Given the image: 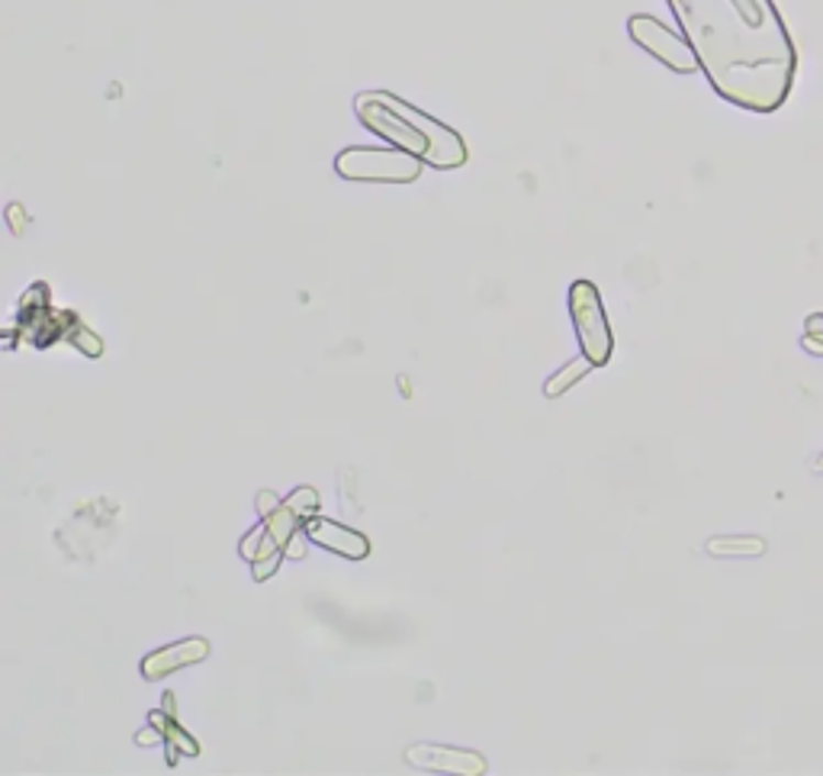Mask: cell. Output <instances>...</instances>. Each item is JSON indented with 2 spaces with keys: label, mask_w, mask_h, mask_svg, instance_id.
Instances as JSON below:
<instances>
[{
  "label": "cell",
  "mask_w": 823,
  "mask_h": 776,
  "mask_svg": "<svg viewBox=\"0 0 823 776\" xmlns=\"http://www.w3.org/2000/svg\"><path fill=\"white\" fill-rule=\"evenodd\" d=\"M711 87L734 107L776 113L794 85L798 52L772 0H666Z\"/></svg>",
  "instance_id": "cell-1"
},
{
  "label": "cell",
  "mask_w": 823,
  "mask_h": 776,
  "mask_svg": "<svg viewBox=\"0 0 823 776\" xmlns=\"http://www.w3.org/2000/svg\"><path fill=\"white\" fill-rule=\"evenodd\" d=\"M354 113L383 142H389L393 149L409 152V155L421 159L425 165H431L438 172H453V168L467 165V159H470L467 142L451 127H445L441 120L421 113L418 107H412V103H406L403 97H396L389 90L358 94L354 97Z\"/></svg>",
  "instance_id": "cell-2"
},
{
  "label": "cell",
  "mask_w": 823,
  "mask_h": 776,
  "mask_svg": "<svg viewBox=\"0 0 823 776\" xmlns=\"http://www.w3.org/2000/svg\"><path fill=\"white\" fill-rule=\"evenodd\" d=\"M421 159L403 149H344L334 159V172L344 181H371V184H412L421 177Z\"/></svg>",
  "instance_id": "cell-3"
},
{
  "label": "cell",
  "mask_w": 823,
  "mask_h": 776,
  "mask_svg": "<svg viewBox=\"0 0 823 776\" xmlns=\"http://www.w3.org/2000/svg\"><path fill=\"white\" fill-rule=\"evenodd\" d=\"M567 300H570V316H573V326H577V339L582 354L595 368L608 364L612 351H615V336H612L605 306H602V297H599V287L592 281H577L570 287Z\"/></svg>",
  "instance_id": "cell-4"
},
{
  "label": "cell",
  "mask_w": 823,
  "mask_h": 776,
  "mask_svg": "<svg viewBox=\"0 0 823 776\" xmlns=\"http://www.w3.org/2000/svg\"><path fill=\"white\" fill-rule=\"evenodd\" d=\"M627 33H630V40L640 45L644 52H650L657 62H662L669 72H676V75H695L701 72L699 65V55H695V48L689 45L685 36H679V33H672L662 20L657 17H650V13H634L630 20H627Z\"/></svg>",
  "instance_id": "cell-5"
},
{
  "label": "cell",
  "mask_w": 823,
  "mask_h": 776,
  "mask_svg": "<svg viewBox=\"0 0 823 776\" xmlns=\"http://www.w3.org/2000/svg\"><path fill=\"white\" fill-rule=\"evenodd\" d=\"M406 761L421 770H438V774H463L480 776L490 770L486 757L467 747H445V744H415L406 751Z\"/></svg>",
  "instance_id": "cell-6"
},
{
  "label": "cell",
  "mask_w": 823,
  "mask_h": 776,
  "mask_svg": "<svg viewBox=\"0 0 823 776\" xmlns=\"http://www.w3.org/2000/svg\"><path fill=\"white\" fill-rule=\"evenodd\" d=\"M303 528H306V535H309L312 545H319L326 551H334V555H341L348 561H364L371 555V538L364 532H354V528L334 522V518L316 516L309 518Z\"/></svg>",
  "instance_id": "cell-7"
},
{
  "label": "cell",
  "mask_w": 823,
  "mask_h": 776,
  "mask_svg": "<svg viewBox=\"0 0 823 776\" xmlns=\"http://www.w3.org/2000/svg\"><path fill=\"white\" fill-rule=\"evenodd\" d=\"M209 657V642L206 638H184V642H174V645L158 647L152 651L145 660H142V677L145 680H165L174 670H184V667H194Z\"/></svg>",
  "instance_id": "cell-8"
},
{
  "label": "cell",
  "mask_w": 823,
  "mask_h": 776,
  "mask_svg": "<svg viewBox=\"0 0 823 776\" xmlns=\"http://www.w3.org/2000/svg\"><path fill=\"white\" fill-rule=\"evenodd\" d=\"M239 555L251 564L254 580H267V577H274V573H277V567H281V561L287 558V555H284V545L271 535V528H267V522H264V518H261V522L248 532L245 538H242Z\"/></svg>",
  "instance_id": "cell-9"
},
{
  "label": "cell",
  "mask_w": 823,
  "mask_h": 776,
  "mask_svg": "<svg viewBox=\"0 0 823 776\" xmlns=\"http://www.w3.org/2000/svg\"><path fill=\"white\" fill-rule=\"evenodd\" d=\"M707 555L714 558H759L766 555V542L756 535H737V538H711Z\"/></svg>",
  "instance_id": "cell-10"
},
{
  "label": "cell",
  "mask_w": 823,
  "mask_h": 776,
  "mask_svg": "<svg viewBox=\"0 0 823 776\" xmlns=\"http://www.w3.org/2000/svg\"><path fill=\"white\" fill-rule=\"evenodd\" d=\"M592 368H595V364H592V361H589L585 354H579V358H573V361H567V368H560V371H557V374H553V378H550V381L544 384V396H547V400H557V396H563L567 390L577 387L579 381H582V378H585V374H589Z\"/></svg>",
  "instance_id": "cell-11"
},
{
  "label": "cell",
  "mask_w": 823,
  "mask_h": 776,
  "mask_svg": "<svg viewBox=\"0 0 823 776\" xmlns=\"http://www.w3.org/2000/svg\"><path fill=\"white\" fill-rule=\"evenodd\" d=\"M149 722L158 725V729L165 732L167 747H174V751H180V754H187V757H197V754H200V744H197L190 734H184V729L171 719V712H152Z\"/></svg>",
  "instance_id": "cell-12"
},
{
  "label": "cell",
  "mask_w": 823,
  "mask_h": 776,
  "mask_svg": "<svg viewBox=\"0 0 823 776\" xmlns=\"http://www.w3.org/2000/svg\"><path fill=\"white\" fill-rule=\"evenodd\" d=\"M284 503H287L289 510H293V513L299 516V522H303V525H306L309 518L319 516V490H316V487H309V483L296 487V490L289 493Z\"/></svg>",
  "instance_id": "cell-13"
},
{
  "label": "cell",
  "mask_w": 823,
  "mask_h": 776,
  "mask_svg": "<svg viewBox=\"0 0 823 776\" xmlns=\"http://www.w3.org/2000/svg\"><path fill=\"white\" fill-rule=\"evenodd\" d=\"M264 522H267L271 535H274V538H277V542H281L284 548H287L289 538H293V535H296V532L303 528V522H299V516H296V513L289 510L287 503H281V506H277V510H274L271 516L264 518Z\"/></svg>",
  "instance_id": "cell-14"
},
{
  "label": "cell",
  "mask_w": 823,
  "mask_h": 776,
  "mask_svg": "<svg viewBox=\"0 0 823 776\" xmlns=\"http://www.w3.org/2000/svg\"><path fill=\"white\" fill-rule=\"evenodd\" d=\"M306 548H309V535H306V528H299L287 542L284 555H287L289 561H299V558H306Z\"/></svg>",
  "instance_id": "cell-15"
},
{
  "label": "cell",
  "mask_w": 823,
  "mask_h": 776,
  "mask_svg": "<svg viewBox=\"0 0 823 776\" xmlns=\"http://www.w3.org/2000/svg\"><path fill=\"white\" fill-rule=\"evenodd\" d=\"M281 503H284V500H281V496H277L274 490H261V493H257V500H254V506H257V516H261V518L271 516V513H274V510H277Z\"/></svg>",
  "instance_id": "cell-16"
},
{
  "label": "cell",
  "mask_w": 823,
  "mask_h": 776,
  "mask_svg": "<svg viewBox=\"0 0 823 776\" xmlns=\"http://www.w3.org/2000/svg\"><path fill=\"white\" fill-rule=\"evenodd\" d=\"M811 471H814V474H823V455L814 461V464H811Z\"/></svg>",
  "instance_id": "cell-17"
}]
</instances>
